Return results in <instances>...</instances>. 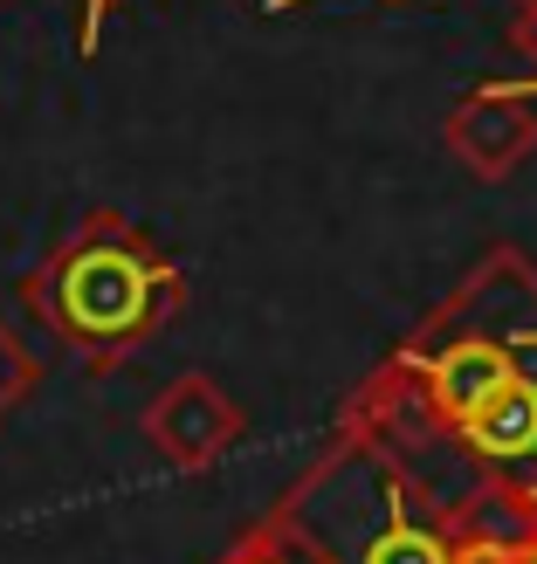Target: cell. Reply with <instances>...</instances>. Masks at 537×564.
I'll list each match as a JSON object with an SVG mask.
<instances>
[{
	"instance_id": "obj_1",
	"label": "cell",
	"mask_w": 537,
	"mask_h": 564,
	"mask_svg": "<svg viewBox=\"0 0 537 564\" xmlns=\"http://www.w3.org/2000/svg\"><path fill=\"white\" fill-rule=\"evenodd\" d=\"M42 296H49V317L63 337H76V345H90V351H118L165 317L173 269L152 262L146 248L118 241V235H97V241H83L55 262Z\"/></svg>"
},
{
	"instance_id": "obj_2",
	"label": "cell",
	"mask_w": 537,
	"mask_h": 564,
	"mask_svg": "<svg viewBox=\"0 0 537 564\" xmlns=\"http://www.w3.org/2000/svg\"><path fill=\"white\" fill-rule=\"evenodd\" d=\"M152 441H159V455L173 468H207L221 447L235 441V406L221 400L207 379H180L152 406Z\"/></svg>"
},
{
	"instance_id": "obj_3",
	"label": "cell",
	"mask_w": 537,
	"mask_h": 564,
	"mask_svg": "<svg viewBox=\"0 0 537 564\" xmlns=\"http://www.w3.org/2000/svg\"><path fill=\"white\" fill-rule=\"evenodd\" d=\"M455 434H462L483 462H524V455H537V379H530V372L503 379L483 406H469V413L455 420Z\"/></svg>"
},
{
	"instance_id": "obj_4",
	"label": "cell",
	"mask_w": 537,
	"mask_h": 564,
	"mask_svg": "<svg viewBox=\"0 0 537 564\" xmlns=\"http://www.w3.org/2000/svg\"><path fill=\"white\" fill-rule=\"evenodd\" d=\"M503 379H517V358H511V345H483V337H469V345H448V351L434 358V372H428L434 406H441L448 420H462L469 406H483Z\"/></svg>"
},
{
	"instance_id": "obj_5",
	"label": "cell",
	"mask_w": 537,
	"mask_h": 564,
	"mask_svg": "<svg viewBox=\"0 0 537 564\" xmlns=\"http://www.w3.org/2000/svg\"><path fill=\"white\" fill-rule=\"evenodd\" d=\"M386 530L373 544H365V564H448V544L441 530H420V523H407V510H400V496H386Z\"/></svg>"
},
{
	"instance_id": "obj_6",
	"label": "cell",
	"mask_w": 537,
	"mask_h": 564,
	"mask_svg": "<svg viewBox=\"0 0 537 564\" xmlns=\"http://www.w3.org/2000/svg\"><path fill=\"white\" fill-rule=\"evenodd\" d=\"M21 392H28V365L14 358V345H8V337H0V413H8V406L21 400Z\"/></svg>"
},
{
	"instance_id": "obj_7",
	"label": "cell",
	"mask_w": 537,
	"mask_h": 564,
	"mask_svg": "<svg viewBox=\"0 0 537 564\" xmlns=\"http://www.w3.org/2000/svg\"><path fill=\"white\" fill-rule=\"evenodd\" d=\"M448 564H511V544H455V551H448Z\"/></svg>"
},
{
	"instance_id": "obj_8",
	"label": "cell",
	"mask_w": 537,
	"mask_h": 564,
	"mask_svg": "<svg viewBox=\"0 0 537 564\" xmlns=\"http://www.w3.org/2000/svg\"><path fill=\"white\" fill-rule=\"evenodd\" d=\"M503 97H537V76H524V83H490V90H483V104H503Z\"/></svg>"
},
{
	"instance_id": "obj_9",
	"label": "cell",
	"mask_w": 537,
	"mask_h": 564,
	"mask_svg": "<svg viewBox=\"0 0 537 564\" xmlns=\"http://www.w3.org/2000/svg\"><path fill=\"white\" fill-rule=\"evenodd\" d=\"M97 28H104V0H90V14H83V55L97 48Z\"/></svg>"
},
{
	"instance_id": "obj_10",
	"label": "cell",
	"mask_w": 537,
	"mask_h": 564,
	"mask_svg": "<svg viewBox=\"0 0 537 564\" xmlns=\"http://www.w3.org/2000/svg\"><path fill=\"white\" fill-rule=\"evenodd\" d=\"M511 564H537V538L530 544H511Z\"/></svg>"
},
{
	"instance_id": "obj_11",
	"label": "cell",
	"mask_w": 537,
	"mask_h": 564,
	"mask_svg": "<svg viewBox=\"0 0 537 564\" xmlns=\"http://www.w3.org/2000/svg\"><path fill=\"white\" fill-rule=\"evenodd\" d=\"M282 8H303V0H269V14H282Z\"/></svg>"
},
{
	"instance_id": "obj_12",
	"label": "cell",
	"mask_w": 537,
	"mask_h": 564,
	"mask_svg": "<svg viewBox=\"0 0 537 564\" xmlns=\"http://www.w3.org/2000/svg\"><path fill=\"white\" fill-rule=\"evenodd\" d=\"M235 564H269V557H235Z\"/></svg>"
}]
</instances>
